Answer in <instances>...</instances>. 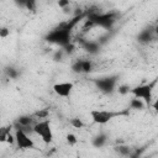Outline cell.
Wrapping results in <instances>:
<instances>
[{
	"instance_id": "5b68a950",
	"label": "cell",
	"mask_w": 158,
	"mask_h": 158,
	"mask_svg": "<svg viewBox=\"0 0 158 158\" xmlns=\"http://www.w3.org/2000/svg\"><path fill=\"white\" fill-rule=\"evenodd\" d=\"M118 115H120L118 112L107 111V110H91L90 111L91 120L98 125H105V123L110 122L114 117H116Z\"/></svg>"
},
{
	"instance_id": "e0dca14e",
	"label": "cell",
	"mask_w": 158,
	"mask_h": 158,
	"mask_svg": "<svg viewBox=\"0 0 158 158\" xmlns=\"http://www.w3.org/2000/svg\"><path fill=\"white\" fill-rule=\"evenodd\" d=\"M5 73L10 79H16L19 75V72L15 68H7V69H5Z\"/></svg>"
},
{
	"instance_id": "277c9868",
	"label": "cell",
	"mask_w": 158,
	"mask_h": 158,
	"mask_svg": "<svg viewBox=\"0 0 158 158\" xmlns=\"http://www.w3.org/2000/svg\"><path fill=\"white\" fill-rule=\"evenodd\" d=\"M88 20L93 25H98L104 28H110L115 22V14H98L93 12L88 15Z\"/></svg>"
},
{
	"instance_id": "d4e9b609",
	"label": "cell",
	"mask_w": 158,
	"mask_h": 158,
	"mask_svg": "<svg viewBox=\"0 0 158 158\" xmlns=\"http://www.w3.org/2000/svg\"><path fill=\"white\" fill-rule=\"evenodd\" d=\"M5 143H9V144H14L15 143V135H12L11 132L7 135V138H6V142Z\"/></svg>"
},
{
	"instance_id": "5bb4252c",
	"label": "cell",
	"mask_w": 158,
	"mask_h": 158,
	"mask_svg": "<svg viewBox=\"0 0 158 158\" xmlns=\"http://www.w3.org/2000/svg\"><path fill=\"white\" fill-rule=\"evenodd\" d=\"M93 69V64L90 60H81V73H90Z\"/></svg>"
},
{
	"instance_id": "3957f363",
	"label": "cell",
	"mask_w": 158,
	"mask_h": 158,
	"mask_svg": "<svg viewBox=\"0 0 158 158\" xmlns=\"http://www.w3.org/2000/svg\"><path fill=\"white\" fill-rule=\"evenodd\" d=\"M154 85H156V81H153L151 84H142V85L135 86L133 89H130V93L135 98L142 99L144 101L146 106H149L152 102V90H153Z\"/></svg>"
},
{
	"instance_id": "8992f818",
	"label": "cell",
	"mask_w": 158,
	"mask_h": 158,
	"mask_svg": "<svg viewBox=\"0 0 158 158\" xmlns=\"http://www.w3.org/2000/svg\"><path fill=\"white\" fill-rule=\"evenodd\" d=\"M15 142L19 146V148L22 149H28V148H33L35 147V142L33 139L28 136V133L22 130V128H15Z\"/></svg>"
},
{
	"instance_id": "cb8c5ba5",
	"label": "cell",
	"mask_w": 158,
	"mask_h": 158,
	"mask_svg": "<svg viewBox=\"0 0 158 158\" xmlns=\"http://www.w3.org/2000/svg\"><path fill=\"white\" fill-rule=\"evenodd\" d=\"M118 93H120V94H128V93H130V86H127V85H121V86H118Z\"/></svg>"
},
{
	"instance_id": "30bf717a",
	"label": "cell",
	"mask_w": 158,
	"mask_h": 158,
	"mask_svg": "<svg viewBox=\"0 0 158 158\" xmlns=\"http://www.w3.org/2000/svg\"><path fill=\"white\" fill-rule=\"evenodd\" d=\"M144 106H146V104H144V101L142 100V99H139V98H132L131 99V101H130V107L131 109H135V110H142V109H144Z\"/></svg>"
},
{
	"instance_id": "603a6c76",
	"label": "cell",
	"mask_w": 158,
	"mask_h": 158,
	"mask_svg": "<svg viewBox=\"0 0 158 158\" xmlns=\"http://www.w3.org/2000/svg\"><path fill=\"white\" fill-rule=\"evenodd\" d=\"M69 4H70L69 0H58V1H57V5H58L60 9H65L67 6H69Z\"/></svg>"
},
{
	"instance_id": "7c38bea8",
	"label": "cell",
	"mask_w": 158,
	"mask_h": 158,
	"mask_svg": "<svg viewBox=\"0 0 158 158\" xmlns=\"http://www.w3.org/2000/svg\"><path fill=\"white\" fill-rule=\"evenodd\" d=\"M151 40H152V33H151L149 30L142 31V32L139 33V36H138V41L142 42V43H147V42H149Z\"/></svg>"
},
{
	"instance_id": "44dd1931",
	"label": "cell",
	"mask_w": 158,
	"mask_h": 158,
	"mask_svg": "<svg viewBox=\"0 0 158 158\" xmlns=\"http://www.w3.org/2000/svg\"><path fill=\"white\" fill-rule=\"evenodd\" d=\"M72 69H73L74 73H81V60H77L72 65Z\"/></svg>"
},
{
	"instance_id": "7a4b0ae2",
	"label": "cell",
	"mask_w": 158,
	"mask_h": 158,
	"mask_svg": "<svg viewBox=\"0 0 158 158\" xmlns=\"http://www.w3.org/2000/svg\"><path fill=\"white\" fill-rule=\"evenodd\" d=\"M32 131L41 138L44 144H49L53 141V131L51 126V121L48 118L40 120L32 126Z\"/></svg>"
},
{
	"instance_id": "ba28073f",
	"label": "cell",
	"mask_w": 158,
	"mask_h": 158,
	"mask_svg": "<svg viewBox=\"0 0 158 158\" xmlns=\"http://www.w3.org/2000/svg\"><path fill=\"white\" fill-rule=\"evenodd\" d=\"M96 83V86L98 89L101 91V93H105V94H109V93H112L115 86H116V79L112 78V77H107V78H101L99 80L95 81Z\"/></svg>"
},
{
	"instance_id": "4316f807",
	"label": "cell",
	"mask_w": 158,
	"mask_h": 158,
	"mask_svg": "<svg viewBox=\"0 0 158 158\" xmlns=\"http://www.w3.org/2000/svg\"><path fill=\"white\" fill-rule=\"evenodd\" d=\"M14 1H15V4H16L17 6L25 7V2H26V0H14Z\"/></svg>"
},
{
	"instance_id": "9c48e42d",
	"label": "cell",
	"mask_w": 158,
	"mask_h": 158,
	"mask_svg": "<svg viewBox=\"0 0 158 158\" xmlns=\"http://www.w3.org/2000/svg\"><path fill=\"white\" fill-rule=\"evenodd\" d=\"M33 116H31V115H22V116H20L19 118H17V121H16V128H22V130H25V128H27V127H30L31 125H32V122H33V118H32ZM26 131V130H25Z\"/></svg>"
},
{
	"instance_id": "52a82bcc",
	"label": "cell",
	"mask_w": 158,
	"mask_h": 158,
	"mask_svg": "<svg viewBox=\"0 0 158 158\" xmlns=\"http://www.w3.org/2000/svg\"><path fill=\"white\" fill-rule=\"evenodd\" d=\"M74 84L72 81H60L53 85V91L60 98H69L73 93Z\"/></svg>"
},
{
	"instance_id": "2e32d148",
	"label": "cell",
	"mask_w": 158,
	"mask_h": 158,
	"mask_svg": "<svg viewBox=\"0 0 158 158\" xmlns=\"http://www.w3.org/2000/svg\"><path fill=\"white\" fill-rule=\"evenodd\" d=\"M85 48H86L89 52L94 53V52H96V51L99 49V46H98V43H95V42H85Z\"/></svg>"
},
{
	"instance_id": "6da1fadb",
	"label": "cell",
	"mask_w": 158,
	"mask_h": 158,
	"mask_svg": "<svg viewBox=\"0 0 158 158\" xmlns=\"http://www.w3.org/2000/svg\"><path fill=\"white\" fill-rule=\"evenodd\" d=\"M70 38H72V31L69 28H67L63 23L59 25L58 27L53 28L52 31H49V33L46 36V40L48 42L58 44L60 47H65L67 44H69Z\"/></svg>"
},
{
	"instance_id": "7402d4cb",
	"label": "cell",
	"mask_w": 158,
	"mask_h": 158,
	"mask_svg": "<svg viewBox=\"0 0 158 158\" xmlns=\"http://www.w3.org/2000/svg\"><path fill=\"white\" fill-rule=\"evenodd\" d=\"M10 35V30L7 27H0V38H6Z\"/></svg>"
},
{
	"instance_id": "ac0fdd59",
	"label": "cell",
	"mask_w": 158,
	"mask_h": 158,
	"mask_svg": "<svg viewBox=\"0 0 158 158\" xmlns=\"http://www.w3.org/2000/svg\"><path fill=\"white\" fill-rule=\"evenodd\" d=\"M70 125H72L74 128H83V127H84V122H83L80 118H78V117L72 118V120H70Z\"/></svg>"
},
{
	"instance_id": "4fadbf2b",
	"label": "cell",
	"mask_w": 158,
	"mask_h": 158,
	"mask_svg": "<svg viewBox=\"0 0 158 158\" xmlns=\"http://www.w3.org/2000/svg\"><path fill=\"white\" fill-rule=\"evenodd\" d=\"M32 116L36 117V118H38V120L48 118V116H49V111H48L47 109H40V110H37Z\"/></svg>"
},
{
	"instance_id": "484cf974",
	"label": "cell",
	"mask_w": 158,
	"mask_h": 158,
	"mask_svg": "<svg viewBox=\"0 0 158 158\" xmlns=\"http://www.w3.org/2000/svg\"><path fill=\"white\" fill-rule=\"evenodd\" d=\"M117 151H120L123 154H128L130 153V148H127V147H117Z\"/></svg>"
},
{
	"instance_id": "8fae6325",
	"label": "cell",
	"mask_w": 158,
	"mask_h": 158,
	"mask_svg": "<svg viewBox=\"0 0 158 158\" xmlns=\"http://www.w3.org/2000/svg\"><path fill=\"white\" fill-rule=\"evenodd\" d=\"M11 130H12V126H11V125L1 126V127H0V143H5V142H6L7 135L11 132Z\"/></svg>"
},
{
	"instance_id": "ffe728a7",
	"label": "cell",
	"mask_w": 158,
	"mask_h": 158,
	"mask_svg": "<svg viewBox=\"0 0 158 158\" xmlns=\"http://www.w3.org/2000/svg\"><path fill=\"white\" fill-rule=\"evenodd\" d=\"M36 5H37V1L36 0H26L25 2V7L30 11H35L36 10Z\"/></svg>"
},
{
	"instance_id": "9a60e30c",
	"label": "cell",
	"mask_w": 158,
	"mask_h": 158,
	"mask_svg": "<svg viewBox=\"0 0 158 158\" xmlns=\"http://www.w3.org/2000/svg\"><path fill=\"white\" fill-rule=\"evenodd\" d=\"M65 139H67V143H68L69 146H74V144H77V142H78V138H77V136H75L74 133H68V135L65 136Z\"/></svg>"
},
{
	"instance_id": "d6986e66",
	"label": "cell",
	"mask_w": 158,
	"mask_h": 158,
	"mask_svg": "<svg viewBox=\"0 0 158 158\" xmlns=\"http://www.w3.org/2000/svg\"><path fill=\"white\" fill-rule=\"evenodd\" d=\"M105 141H106L105 136H98L96 138H94V141H93V144H94L95 147H101V146L105 143Z\"/></svg>"
}]
</instances>
